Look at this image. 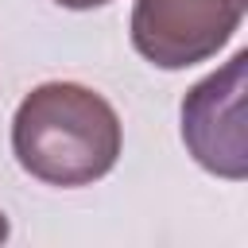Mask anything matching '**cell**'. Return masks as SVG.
Masks as SVG:
<instances>
[{"instance_id":"6da1fadb","label":"cell","mask_w":248,"mask_h":248,"mask_svg":"<svg viewBox=\"0 0 248 248\" xmlns=\"http://www.w3.org/2000/svg\"><path fill=\"white\" fill-rule=\"evenodd\" d=\"M124 147L116 108L78 81L35 85L12 116L16 163L46 186H89L105 178Z\"/></svg>"},{"instance_id":"7a4b0ae2","label":"cell","mask_w":248,"mask_h":248,"mask_svg":"<svg viewBox=\"0 0 248 248\" xmlns=\"http://www.w3.org/2000/svg\"><path fill=\"white\" fill-rule=\"evenodd\" d=\"M248 0H136L132 46L159 70L213 58L240 27Z\"/></svg>"},{"instance_id":"3957f363","label":"cell","mask_w":248,"mask_h":248,"mask_svg":"<svg viewBox=\"0 0 248 248\" xmlns=\"http://www.w3.org/2000/svg\"><path fill=\"white\" fill-rule=\"evenodd\" d=\"M244 74L248 50H236L217 74L202 78L182 97V143L217 178H248V128H244Z\"/></svg>"},{"instance_id":"277c9868","label":"cell","mask_w":248,"mask_h":248,"mask_svg":"<svg viewBox=\"0 0 248 248\" xmlns=\"http://www.w3.org/2000/svg\"><path fill=\"white\" fill-rule=\"evenodd\" d=\"M54 4L74 8V12H89V8H101V4H108V0H54Z\"/></svg>"},{"instance_id":"5b68a950","label":"cell","mask_w":248,"mask_h":248,"mask_svg":"<svg viewBox=\"0 0 248 248\" xmlns=\"http://www.w3.org/2000/svg\"><path fill=\"white\" fill-rule=\"evenodd\" d=\"M8 240V217H4V209H0V244Z\"/></svg>"}]
</instances>
